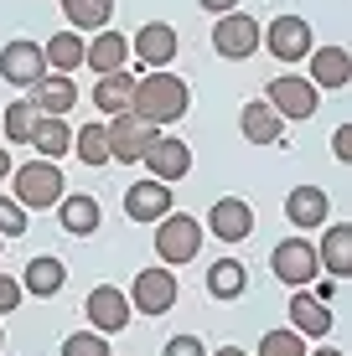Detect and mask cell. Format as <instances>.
<instances>
[{"label":"cell","mask_w":352,"mask_h":356,"mask_svg":"<svg viewBox=\"0 0 352 356\" xmlns=\"http://www.w3.org/2000/svg\"><path fill=\"white\" fill-rule=\"evenodd\" d=\"M192 108V88L176 78L171 67L161 72H145V78H135V104H130V114L145 119V124H176V119H187Z\"/></svg>","instance_id":"6da1fadb"},{"label":"cell","mask_w":352,"mask_h":356,"mask_svg":"<svg viewBox=\"0 0 352 356\" xmlns=\"http://www.w3.org/2000/svg\"><path fill=\"white\" fill-rule=\"evenodd\" d=\"M202 248V222L187 212H166L161 222H155V259H161L166 268L171 264H192Z\"/></svg>","instance_id":"7a4b0ae2"},{"label":"cell","mask_w":352,"mask_h":356,"mask_svg":"<svg viewBox=\"0 0 352 356\" xmlns=\"http://www.w3.org/2000/svg\"><path fill=\"white\" fill-rule=\"evenodd\" d=\"M270 268H275V279H280V284H290V289H311V284H316V274H321V264H316V243H306V238H285V243H275Z\"/></svg>","instance_id":"3957f363"},{"label":"cell","mask_w":352,"mask_h":356,"mask_svg":"<svg viewBox=\"0 0 352 356\" xmlns=\"http://www.w3.org/2000/svg\"><path fill=\"white\" fill-rule=\"evenodd\" d=\"M63 196L68 191H63V165L57 161H31V165L16 170V202L26 207V212L31 207H57Z\"/></svg>","instance_id":"277c9868"},{"label":"cell","mask_w":352,"mask_h":356,"mask_svg":"<svg viewBox=\"0 0 352 356\" xmlns=\"http://www.w3.org/2000/svg\"><path fill=\"white\" fill-rule=\"evenodd\" d=\"M259 42H264V26H259L254 16L228 10V16L213 21V47H217V57H228V63H244V57H254V52H259Z\"/></svg>","instance_id":"5b68a950"},{"label":"cell","mask_w":352,"mask_h":356,"mask_svg":"<svg viewBox=\"0 0 352 356\" xmlns=\"http://www.w3.org/2000/svg\"><path fill=\"white\" fill-rule=\"evenodd\" d=\"M171 305H176V274H171L166 264L140 268L135 284H130V310H140V315H166Z\"/></svg>","instance_id":"8992f818"},{"label":"cell","mask_w":352,"mask_h":356,"mask_svg":"<svg viewBox=\"0 0 352 356\" xmlns=\"http://www.w3.org/2000/svg\"><path fill=\"white\" fill-rule=\"evenodd\" d=\"M104 134H109V161H125V165H135L145 150H151V140L161 129L155 124H145V119H135V114H114L104 124Z\"/></svg>","instance_id":"52a82bcc"},{"label":"cell","mask_w":352,"mask_h":356,"mask_svg":"<svg viewBox=\"0 0 352 356\" xmlns=\"http://www.w3.org/2000/svg\"><path fill=\"white\" fill-rule=\"evenodd\" d=\"M0 78L16 83V88H36V83L47 78V57H42V47L26 42V36L6 42V47H0Z\"/></svg>","instance_id":"ba28073f"},{"label":"cell","mask_w":352,"mask_h":356,"mask_svg":"<svg viewBox=\"0 0 352 356\" xmlns=\"http://www.w3.org/2000/svg\"><path fill=\"white\" fill-rule=\"evenodd\" d=\"M264 47H270V57H280V63H300V57H311L316 36H311L306 16H275L270 26H264Z\"/></svg>","instance_id":"9c48e42d"},{"label":"cell","mask_w":352,"mask_h":356,"mask_svg":"<svg viewBox=\"0 0 352 356\" xmlns=\"http://www.w3.org/2000/svg\"><path fill=\"white\" fill-rule=\"evenodd\" d=\"M264 104H270L280 119H311L321 108V93L311 88L306 78H290L285 72V78H275L270 88H264Z\"/></svg>","instance_id":"30bf717a"},{"label":"cell","mask_w":352,"mask_h":356,"mask_svg":"<svg viewBox=\"0 0 352 356\" xmlns=\"http://www.w3.org/2000/svg\"><path fill=\"white\" fill-rule=\"evenodd\" d=\"M83 310H89V325L99 330V336H119V330L130 325V294L125 289H114V284H99V289H89V300H83Z\"/></svg>","instance_id":"8fae6325"},{"label":"cell","mask_w":352,"mask_h":356,"mask_svg":"<svg viewBox=\"0 0 352 356\" xmlns=\"http://www.w3.org/2000/svg\"><path fill=\"white\" fill-rule=\"evenodd\" d=\"M130 52L140 57V67L161 72L176 63V31L166 26V21H145V26L135 31V42H130Z\"/></svg>","instance_id":"7c38bea8"},{"label":"cell","mask_w":352,"mask_h":356,"mask_svg":"<svg viewBox=\"0 0 352 356\" xmlns=\"http://www.w3.org/2000/svg\"><path fill=\"white\" fill-rule=\"evenodd\" d=\"M208 227H213L217 243H244L254 232V207L244 196H217L213 212H208Z\"/></svg>","instance_id":"4fadbf2b"},{"label":"cell","mask_w":352,"mask_h":356,"mask_svg":"<svg viewBox=\"0 0 352 356\" xmlns=\"http://www.w3.org/2000/svg\"><path fill=\"white\" fill-rule=\"evenodd\" d=\"M140 161L151 165V176H155V181H166V186H171V181H181V176L192 170V150H187V140L155 134V140H151V150H145Z\"/></svg>","instance_id":"5bb4252c"},{"label":"cell","mask_w":352,"mask_h":356,"mask_svg":"<svg viewBox=\"0 0 352 356\" xmlns=\"http://www.w3.org/2000/svg\"><path fill=\"white\" fill-rule=\"evenodd\" d=\"M171 212V186L166 181H135L125 191V217L130 222H161Z\"/></svg>","instance_id":"9a60e30c"},{"label":"cell","mask_w":352,"mask_h":356,"mask_svg":"<svg viewBox=\"0 0 352 356\" xmlns=\"http://www.w3.org/2000/svg\"><path fill=\"white\" fill-rule=\"evenodd\" d=\"M311 88H347L352 83V57H347V47H311Z\"/></svg>","instance_id":"2e32d148"},{"label":"cell","mask_w":352,"mask_h":356,"mask_svg":"<svg viewBox=\"0 0 352 356\" xmlns=\"http://www.w3.org/2000/svg\"><path fill=\"white\" fill-rule=\"evenodd\" d=\"M326 212H332V202H326L321 186H296L285 196V222L311 232V227H326Z\"/></svg>","instance_id":"e0dca14e"},{"label":"cell","mask_w":352,"mask_h":356,"mask_svg":"<svg viewBox=\"0 0 352 356\" xmlns=\"http://www.w3.org/2000/svg\"><path fill=\"white\" fill-rule=\"evenodd\" d=\"M83 63L93 67V78H104V72H125L130 42L119 31H93V42H83Z\"/></svg>","instance_id":"ac0fdd59"},{"label":"cell","mask_w":352,"mask_h":356,"mask_svg":"<svg viewBox=\"0 0 352 356\" xmlns=\"http://www.w3.org/2000/svg\"><path fill=\"white\" fill-rule=\"evenodd\" d=\"M316 264L332 279H347L352 274V227L347 222H326L321 243H316Z\"/></svg>","instance_id":"d6986e66"},{"label":"cell","mask_w":352,"mask_h":356,"mask_svg":"<svg viewBox=\"0 0 352 356\" xmlns=\"http://www.w3.org/2000/svg\"><path fill=\"white\" fill-rule=\"evenodd\" d=\"M285 310H290V330H300V336H316V341L332 336V310H326V305H321L311 289H296Z\"/></svg>","instance_id":"ffe728a7"},{"label":"cell","mask_w":352,"mask_h":356,"mask_svg":"<svg viewBox=\"0 0 352 356\" xmlns=\"http://www.w3.org/2000/svg\"><path fill=\"white\" fill-rule=\"evenodd\" d=\"M238 129H244V140H249V145H280V140H285V119L275 114L264 98L244 104V114H238Z\"/></svg>","instance_id":"44dd1931"},{"label":"cell","mask_w":352,"mask_h":356,"mask_svg":"<svg viewBox=\"0 0 352 356\" xmlns=\"http://www.w3.org/2000/svg\"><path fill=\"white\" fill-rule=\"evenodd\" d=\"M78 104V88H72V78L68 72H57V78H42L31 88V108L42 119H68V108Z\"/></svg>","instance_id":"7402d4cb"},{"label":"cell","mask_w":352,"mask_h":356,"mask_svg":"<svg viewBox=\"0 0 352 356\" xmlns=\"http://www.w3.org/2000/svg\"><path fill=\"white\" fill-rule=\"evenodd\" d=\"M93 104H99V114H130V104H135V72H104L99 83H93Z\"/></svg>","instance_id":"603a6c76"},{"label":"cell","mask_w":352,"mask_h":356,"mask_svg":"<svg viewBox=\"0 0 352 356\" xmlns=\"http://www.w3.org/2000/svg\"><path fill=\"white\" fill-rule=\"evenodd\" d=\"M57 222H63L72 238H89V232H99V222H104V207L93 202V196H63L57 202Z\"/></svg>","instance_id":"cb8c5ba5"},{"label":"cell","mask_w":352,"mask_h":356,"mask_svg":"<svg viewBox=\"0 0 352 356\" xmlns=\"http://www.w3.org/2000/svg\"><path fill=\"white\" fill-rule=\"evenodd\" d=\"M63 284H68L63 259H47V253H42V259H31V264H26V274H21V289L36 294V300H52V294L63 289Z\"/></svg>","instance_id":"d4e9b609"},{"label":"cell","mask_w":352,"mask_h":356,"mask_svg":"<svg viewBox=\"0 0 352 356\" xmlns=\"http://www.w3.org/2000/svg\"><path fill=\"white\" fill-rule=\"evenodd\" d=\"M68 31H109L114 21V0H63Z\"/></svg>","instance_id":"484cf974"},{"label":"cell","mask_w":352,"mask_h":356,"mask_svg":"<svg viewBox=\"0 0 352 356\" xmlns=\"http://www.w3.org/2000/svg\"><path fill=\"white\" fill-rule=\"evenodd\" d=\"M42 150V161H63V155L72 150V129H68V119H36V129H31V140Z\"/></svg>","instance_id":"4316f807"},{"label":"cell","mask_w":352,"mask_h":356,"mask_svg":"<svg viewBox=\"0 0 352 356\" xmlns=\"http://www.w3.org/2000/svg\"><path fill=\"white\" fill-rule=\"evenodd\" d=\"M244 289H249V274H244L238 259H217L208 268V294H213V300H238Z\"/></svg>","instance_id":"83f0119b"},{"label":"cell","mask_w":352,"mask_h":356,"mask_svg":"<svg viewBox=\"0 0 352 356\" xmlns=\"http://www.w3.org/2000/svg\"><path fill=\"white\" fill-rule=\"evenodd\" d=\"M42 57H47V72H72V67H83V36H78V31H57L52 42L42 47Z\"/></svg>","instance_id":"f1b7e54d"},{"label":"cell","mask_w":352,"mask_h":356,"mask_svg":"<svg viewBox=\"0 0 352 356\" xmlns=\"http://www.w3.org/2000/svg\"><path fill=\"white\" fill-rule=\"evenodd\" d=\"M72 155H78L83 165H93V170H99V165L109 161V134H104L99 119H93L89 129H78V134H72Z\"/></svg>","instance_id":"f546056e"},{"label":"cell","mask_w":352,"mask_h":356,"mask_svg":"<svg viewBox=\"0 0 352 356\" xmlns=\"http://www.w3.org/2000/svg\"><path fill=\"white\" fill-rule=\"evenodd\" d=\"M36 108H31V98H16V104L0 114V129H6V140H31V129H36Z\"/></svg>","instance_id":"4dcf8cb0"},{"label":"cell","mask_w":352,"mask_h":356,"mask_svg":"<svg viewBox=\"0 0 352 356\" xmlns=\"http://www.w3.org/2000/svg\"><path fill=\"white\" fill-rule=\"evenodd\" d=\"M259 356H306V336L300 330H264Z\"/></svg>","instance_id":"1f68e13d"},{"label":"cell","mask_w":352,"mask_h":356,"mask_svg":"<svg viewBox=\"0 0 352 356\" xmlns=\"http://www.w3.org/2000/svg\"><path fill=\"white\" fill-rule=\"evenodd\" d=\"M63 356H109V336H99V330H72L63 341Z\"/></svg>","instance_id":"d6a6232c"},{"label":"cell","mask_w":352,"mask_h":356,"mask_svg":"<svg viewBox=\"0 0 352 356\" xmlns=\"http://www.w3.org/2000/svg\"><path fill=\"white\" fill-rule=\"evenodd\" d=\"M26 232V207L16 196H0V238H21Z\"/></svg>","instance_id":"836d02e7"},{"label":"cell","mask_w":352,"mask_h":356,"mask_svg":"<svg viewBox=\"0 0 352 356\" xmlns=\"http://www.w3.org/2000/svg\"><path fill=\"white\" fill-rule=\"evenodd\" d=\"M26 300V289H21V279L0 274V315H16V305Z\"/></svg>","instance_id":"e575fe53"},{"label":"cell","mask_w":352,"mask_h":356,"mask_svg":"<svg viewBox=\"0 0 352 356\" xmlns=\"http://www.w3.org/2000/svg\"><path fill=\"white\" fill-rule=\"evenodd\" d=\"M161 356H208V351H202L197 336H171V341L161 346Z\"/></svg>","instance_id":"d590c367"},{"label":"cell","mask_w":352,"mask_h":356,"mask_svg":"<svg viewBox=\"0 0 352 356\" xmlns=\"http://www.w3.org/2000/svg\"><path fill=\"white\" fill-rule=\"evenodd\" d=\"M332 155H337V161H352V124H337V134H332Z\"/></svg>","instance_id":"8d00e7d4"},{"label":"cell","mask_w":352,"mask_h":356,"mask_svg":"<svg viewBox=\"0 0 352 356\" xmlns=\"http://www.w3.org/2000/svg\"><path fill=\"white\" fill-rule=\"evenodd\" d=\"M208 16H228V10H238V0H197Z\"/></svg>","instance_id":"74e56055"},{"label":"cell","mask_w":352,"mask_h":356,"mask_svg":"<svg viewBox=\"0 0 352 356\" xmlns=\"http://www.w3.org/2000/svg\"><path fill=\"white\" fill-rule=\"evenodd\" d=\"M213 356H249V351H238V346H217Z\"/></svg>","instance_id":"f35d334b"},{"label":"cell","mask_w":352,"mask_h":356,"mask_svg":"<svg viewBox=\"0 0 352 356\" xmlns=\"http://www.w3.org/2000/svg\"><path fill=\"white\" fill-rule=\"evenodd\" d=\"M6 176H10V155L0 150V181H6Z\"/></svg>","instance_id":"ab89813d"},{"label":"cell","mask_w":352,"mask_h":356,"mask_svg":"<svg viewBox=\"0 0 352 356\" xmlns=\"http://www.w3.org/2000/svg\"><path fill=\"white\" fill-rule=\"evenodd\" d=\"M311 356H342V351H337V346H321V351H311Z\"/></svg>","instance_id":"60d3db41"},{"label":"cell","mask_w":352,"mask_h":356,"mask_svg":"<svg viewBox=\"0 0 352 356\" xmlns=\"http://www.w3.org/2000/svg\"><path fill=\"white\" fill-rule=\"evenodd\" d=\"M0 346H6V336H0Z\"/></svg>","instance_id":"b9f144b4"}]
</instances>
